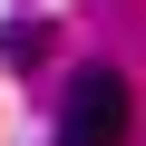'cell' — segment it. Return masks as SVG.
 <instances>
[{
    "label": "cell",
    "mask_w": 146,
    "mask_h": 146,
    "mask_svg": "<svg viewBox=\"0 0 146 146\" xmlns=\"http://www.w3.org/2000/svg\"><path fill=\"white\" fill-rule=\"evenodd\" d=\"M58 146H127V78L117 68H78V78H68Z\"/></svg>",
    "instance_id": "cell-1"
},
{
    "label": "cell",
    "mask_w": 146,
    "mask_h": 146,
    "mask_svg": "<svg viewBox=\"0 0 146 146\" xmlns=\"http://www.w3.org/2000/svg\"><path fill=\"white\" fill-rule=\"evenodd\" d=\"M0 49H10V58H20V68H29V58H39V49H49V20H39V10H20V20H10V29H0Z\"/></svg>",
    "instance_id": "cell-2"
}]
</instances>
